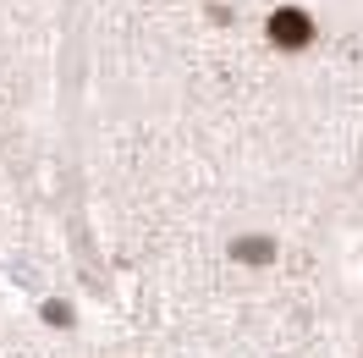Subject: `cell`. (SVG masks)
<instances>
[{
    "instance_id": "obj_1",
    "label": "cell",
    "mask_w": 363,
    "mask_h": 358,
    "mask_svg": "<svg viewBox=\"0 0 363 358\" xmlns=\"http://www.w3.org/2000/svg\"><path fill=\"white\" fill-rule=\"evenodd\" d=\"M270 39H275V45H303V39H308V23H303V11H281V17L270 23Z\"/></svg>"
}]
</instances>
